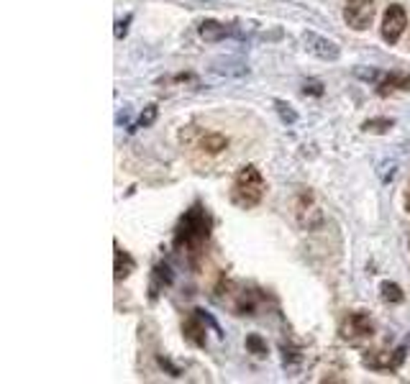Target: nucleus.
<instances>
[{"label":"nucleus","mask_w":410,"mask_h":384,"mask_svg":"<svg viewBox=\"0 0 410 384\" xmlns=\"http://www.w3.org/2000/svg\"><path fill=\"white\" fill-rule=\"evenodd\" d=\"M226 34H228V28L223 26V23H218V21H203L201 23V36L205 41H218V39H223Z\"/></svg>","instance_id":"11"},{"label":"nucleus","mask_w":410,"mask_h":384,"mask_svg":"<svg viewBox=\"0 0 410 384\" xmlns=\"http://www.w3.org/2000/svg\"><path fill=\"white\" fill-rule=\"evenodd\" d=\"M408 26V13L402 6H390V8L385 10V18H382V39L387 44H398L400 41L402 31Z\"/></svg>","instance_id":"4"},{"label":"nucleus","mask_w":410,"mask_h":384,"mask_svg":"<svg viewBox=\"0 0 410 384\" xmlns=\"http://www.w3.org/2000/svg\"><path fill=\"white\" fill-rule=\"evenodd\" d=\"M205 241H208V215L203 213V208L195 205L183 218V225L177 228V246L201 249Z\"/></svg>","instance_id":"2"},{"label":"nucleus","mask_w":410,"mask_h":384,"mask_svg":"<svg viewBox=\"0 0 410 384\" xmlns=\"http://www.w3.org/2000/svg\"><path fill=\"white\" fill-rule=\"evenodd\" d=\"M274 105L280 108V113H283L285 121H290V123H295V113H292V110H285V108H287V105H285V103H280V100H277Z\"/></svg>","instance_id":"17"},{"label":"nucleus","mask_w":410,"mask_h":384,"mask_svg":"<svg viewBox=\"0 0 410 384\" xmlns=\"http://www.w3.org/2000/svg\"><path fill=\"white\" fill-rule=\"evenodd\" d=\"M305 39V44H308V52H313L316 57H320V59H338V46L334 44V41H328V39H323V36H318V34H305L303 36Z\"/></svg>","instance_id":"6"},{"label":"nucleus","mask_w":410,"mask_h":384,"mask_svg":"<svg viewBox=\"0 0 410 384\" xmlns=\"http://www.w3.org/2000/svg\"><path fill=\"white\" fill-rule=\"evenodd\" d=\"M246 349L252 351L254 356H267V343L262 341V336H256V333L246 338Z\"/></svg>","instance_id":"14"},{"label":"nucleus","mask_w":410,"mask_h":384,"mask_svg":"<svg viewBox=\"0 0 410 384\" xmlns=\"http://www.w3.org/2000/svg\"><path fill=\"white\" fill-rule=\"evenodd\" d=\"M136 269V264H134V259L128 256L126 251H121L119 246H116V279H126L131 272Z\"/></svg>","instance_id":"10"},{"label":"nucleus","mask_w":410,"mask_h":384,"mask_svg":"<svg viewBox=\"0 0 410 384\" xmlns=\"http://www.w3.org/2000/svg\"><path fill=\"white\" fill-rule=\"evenodd\" d=\"M380 295H382L385 303H390V305H398V303H402V300H405L402 290L395 285V282H382V285H380Z\"/></svg>","instance_id":"12"},{"label":"nucleus","mask_w":410,"mask_h":384,"mask_svg":"<svg viewBox=\"0 0 410 384\" xmlns=\"http://www.w3.org/2000/svg\"><path fill=\"white\" fill-rule=\"evenodd\" d=\"M205 154H221L223 149H228V139L223 134H205L201 136V141H198Z\"/></svg>","instance_id":"9"},{"label":"nucleus","mask_w":410,"mask_h":384,"mask_svg":"<svg viewBox=\"0 0 410 384\" xmlns=\"http://www.w3.org/2000/svg\"><path fill=\"white\" fill-rule=\"evenodd\" d=\"M262 195H265V177H262V172L256 170L254 164H246L241 167L234 179V188H231V200H234V205L244 208H256L262 203Z\"/></svg>","instance_id":"1"},{"label":"nucleus","mask_w":410,"mask_h":384,"mask_svg":"<svg viewBox=\"0 0 410 384\" xmlns=\"http://www.w3.org/2000/svg\"><path fill=\"white\" fill-rule=\"evenodd\" d=\"M392 90H410V74H385L382 82L377 85V92L387 95Z\"/></svg>","instance_id":"8"},{"label":"nucleus","mask_w":410,"mask_h":384,"mask_svg":"<svg viewBox=\"0 0 410 384\" xmlns=\"http://www.w3.org/2000/svg\"><path fill=\"white\" fill-rule=\"evenodd\" d=\"M408 243H410V241H408Z\"/></svg>","instance_id":"20"},{"label":"nucleus","mask_w":410,"mask_h":384,"mask_svg":"<svg viewBox=\"0 0 410 384\" xmlns=\"http://www.w3.org/2000/svg\"><path fill=\"white\" fill-rule=\"evenodd\" d=\"M128 23H131V16H126V21H119V23H116V39H121V36H126Z\"/></svg>","instance_id":"16"},{"label":"nucleus","mask_w":410,"mask_h":384,"mask_svg":"<svg viewBox=\"0 0 410 384\" xmlns=\"http://www.w3.org/2000/svg\"><path fill=\"white\" fill-rule=\"evenodd\" d=\"M374 0H347L344 6V21L354 31H365L374 21Z\"/></svg>","instance_id":"3"},{"label":"nucleus","mask_w":410,"mask_h":384,"mask_svg":"<svg viewBox=\"0 0 410 384\" xmlns=\"http://www.w3.org/2000/svg\"><path fill=\"white\" fill-rule=\"evenodd\" d=\"M156 118V105H149L146 108V113H141V118H139V125L144 128V125H152Z\"/></svg>","instance_id":"15"},{"label":"nucleus","mask_w":410,"mask_h":384,"mask_svg":"<svg viewBox=\"0 0 410 384\" xmlns=\"http://www.w3.org/2000/svg\"><path fill=\"white\" fill-rule=\"evenodd\" d=\"M405 208H408V213H410V188H408V195H405Z\"/></svg>","instance_id":"19"},{"label":"nucleus","mask_w":410,"mask_h":384,"mask_svg":"<svg viewBox=\"0 0 410 384\" xmlns=\"http://www.w3.org/2000/svg\"><path fill=\"white\" fill-rule=\"evenodd\" d=\"M305 92H313V95H323V90H320L318 82H310V85H305Z\"/></svg>","instance_id":"18"},{"label":"nucleus","mask_w":410,"mask_h":384,"mask_svg":"<svg viewBox=\"0 0 410 384\" xmlns=\"http://www.w3.org/2000/svg\"><path fill=\"white\" fill-rule=\"evenodd\" d=\"M392 125H395V121H390V118H377V121H367L362 128L367 134H387Z\"/></svg>","instance_id":"13"},{"label":"nucleus","mask_w":410,"mask_h":384,"mask_svg":"<svg viewBox=\"0 0 410 384\" xmlns=\"http://www.w3.org/2000/svg\"><path fill=\"white\" fill-rule=\"evenodd\" d=\"M372 333H374V323L365 313H349L344 318V323H341V338L347 341L372 338Z\"/></svg>","instance_id":"5"},{"label":"nucleus","mask_w":410,"mask_h":384,"mask_svg":"<svg viewBox=\"0 0 410 384\" xmlns=\"http://www.w3.org/2000/svg\"><path fill=\"white\" fill-rule=\"evenodd\" d=\"M185 338L195 343V346H205V323H203L201 310H192V315L183 323Z\"/></svg>","instance_id":"7"}]
</instances>
